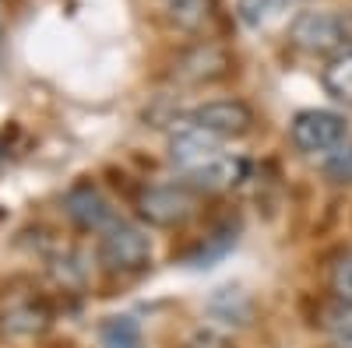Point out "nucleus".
I'll return each instance as SVG.
<instances>
[{"mask_svg":"<svg viewBox=\"0 0 352 348\" xmlns=\"http://www.w3.org/2000/svg\"><path fill=\"white\" fill-rule=\"evenodd\" d=\"M247 159H236V155H215L212 162H204L201 169H194L187 176V187L190 190H208V194H219V190H229L236 187L240 180H247Z\"/></svg>","mask_w":352,"mask_h":348,"instance_id":"10","label":"nucleus"},{"mask_svg":"<svg viewBox=\"0 0 352 348\" xmlns=\"http://www.w3.org/2000/svg\"><path fill=\"white\" fill-rule=\"evenodd\" d=\"M64 211L85 232H106L113 225V208L96 183H74L64 194Z\"/></svg>","mask_w":352,"mask_h":348,"instance_id":"8","label":"nucleus"},{"mask_svg":"<svg viewBox=\"0 0 352 348\" xmlns=\"http://www.w3.org/2000/svg\"><path fill=\"white\" fill-rule=\"evenodd\" d=\"M99 264L109 275H138L152 264V236L138 225L113 222L99 240Z\"/></svg>","mask_w":352,"mask_h":348,"instance_id":"2","label":"nucleus"},{"mask_svg":"<svg viewBox=\"0 0 352 348\" xmlns=\"http://www.w3.org/2000/svg\"><path fill=\"white\" fill-rule=\"evenodd\" d=\"M0 49H4V25H0Z\"/></svg>","mask_w":352,"mask_h":348,"instance_id":"22","label":"nucleus"},{"mask_svg":"<svg viewBox=\"0 0 352 348\" xmlns=\"http://www.w3.org/2000/svg\"><path fill=\"white\" fill-rule=\"evenodd\" d=\"M289 137L303 155H317V152H335L342 141H349V127H345L342 113L303 109V113H296V120H292Z\"/></svg>","mask_w":352,"mask_h":348,"instance_id":"4","label":"nucleus"},{"mask_svg":"<svg viewBox=\"0 0 352 348\" xmlns=\"http://www.w3.org/2000/svg\"><path fill=\"white\" fill-rule=\"evenodd\" d=\"M232 246H236V225L232 222H226V225H219L212 236H204V243L194 250V257H190V264L194 268H212L219 257H226Z\"/></svg>","mask_w":352,"mask_h":348,"instance_id":"16","label":"nucleus"},{"mask_svg":"<svg viewBox=\"0 0 352 348\" xmlns=\"http://www.w3.org/2000/svg\"><path fill=\"white\" fill-rule=\"evenodd\" d=\"M162 11L173 28L180 32H201L215 18V0H162Z\"/></svg>","mask_w":352,"mask_h":348,"instance_id":"12","label":"nucleus"},{"mask_svg":"<svg viewBox=\"0 0 352 348\" xmlns=\"http://www.w3.org/2000/svg\"><path fill=\"white\" fill-rule=\"evenodd\" d=\"M204 313L215 324V331H240V327H250L254 321V299L243 288L226 285L212 292V299L204 303Z\"/></svg>","mask_w":352,"mask_h":348,"instance_id":"9","label":"nucleus"},{"mask_svg":"<svg viewBox=\"0 0 352 348\" xmlns=\"http://www.w3.org/2000/svg\"><path fill=\"white\" fill-rule=\"evenodd\" d=\"M335 348H352V341H335Z\"/></svg>","mask_w":352,"mask_h":348,"instance_id":"21","label":"nucleus"},{"mask_svg":"<svg viewBox=\"0 0 352 348\" xmlns=\"http://www.w3.org/2000/svg\"><path fill=\"white\" fill-rule=\"evenodd\" d=\"M285 4H289V0H236V18L247 28L261 32V28L275 25L285 14Z\"/></svg>","mask_w":352,"mask_h":348,"instance_id":"15","label":"nucleus"},{"mask_svg":"<svg viewBox=\"0 0 352 348\" xmlns=\"http://www.w3.org/2000/svg\"><path fill=\"white\" fill-rule=\"evenodd\" d=\"M46 327H50V310H46L39 299L11 303L8 313H4V331H8V334L32 338V334H43Z\"/></svg>","mask_w":352,"mask_h":348,"instance_id":"11","label":"nucleus"},{"mask_svg":"<svg viewBox=\"0 0 352 348\" xmlns=\"http://www.w3.org/2000/svg\"><path fill=\"white\" fill-rule=\"evenodd\" d=\"M328 285H331V296H335V299L352 303V253H342L335 264H331Z\"/></svg>","mask_w":352,"mask_h":348,"instance_id":"19","label":"nucleus"},{"mask_svg":"<svg viewBox=\"0 0 352 348\" xmlns=\"http://www.w3.org/2000/svg\"><path fill=\"white\" fill-rule=\"evenodd\" d=\"M320 327H324L335 341H352V303L335 299L320 310Z\"/></svg>","mask_w":352,"mask_h":348,"instance_id":"17","label":"nucleus"},{"mask_svg":"<svg viewBox=\"0 0 352 348\" xmlns=\"http://www.w3.org/2000/svg\"><path fill=\"white\" fill-rule=\"evenodd\" d=\"M190 124H197L201 130L215 134L219 141L226 137H243L254 127V109L240 99H215V102H204L190 113Z\"/></svg>","mask_w":352,"mask_h":348,"instance_id":"6","label":"nucleus"},{"mask_svg":"<svg viewBox=\"0 0 352 348\" xmlns=\"http://www.w3.org/2000/svg\"><path fill=\"white\" fill-rule=\"evenodd\" d=\"M289 39L310 56L352 53V11H303L289 25Z\"/></svg>","mask_w":352,"mask_h":348,"instance_id":"1","label":"nucleus"},{"mask_svg":"<svg viewBox=\"0 0 352 348\" xmlns=\"http://www.w3.org/2000/svg\"><path fill=\"white\" fill-rule=\"evenodd\" d=\"M324 176L338 187H349L352 183V141H342L338 148L328 155L324 162Z\"/></svg>","mask_w":352,"mask_h":348,"instance_id":"18","label":"nucleus"},{"mask_svg":"<svg viewBox=\"0 0 352 348\" xmlns=\"http://www.w3.org/2000/svg\"><path fill=\"white\" fill-rule=\"evenodd\" d=\"M184 348H232V345H229V338H226L222 331L212 327V331H197V334H190Z\"/></svg>","mask_w":352,"mask_h":348,"instance_id":"20","label":"nucleus"},{"mask_svg":"<svg viewBox=\"0 0 352 348\" xmlns=\"http://www.w3.org/2000/svg\"><path fill=\"white\" fill-rule=\"evenodd\" d=\"M320 84H324V92H328L335 102L352 106V53L331 56L328 67L320 71Z\"/></svg>","mask_w":352,"mask_h":348,"instance_id":"13","label":"nucleus"},{"mask_svg":"<svg viewBox=\"0 0 352 348\" xmlns=\"http://www.w3.org/2000/svg\"><path fill=\"white\" fill-rule=\"evenodd\" d=\"M229 74H232V53H229V46L212 43V39L184 49L173 67V78L184 84H215Z\"/></svg>","mask_w":352,"mask_h":348,"instance_id":"5","label":"nucleus"},{"mask_svg":"<svg viewBox=\"0 0 352 348\" xmlns=\"http://www.w3.org/2000/svg\"><path fill=\"white\" fill-rule=\"evenodd\" d=\"M219 137L215 134H208V130H201L197 124H184L180 130H173L169 134V162L176 165V169H184L187 176L194 169H201L204 162H212L215 155H222L219 152Z\"/></svg>","mask_w":352,"mask_h":348,"instance_id":"7","label":"nucleus"},{"mask_svg":"<svg viewBox=\"0 0 352 348\" xmlns=\"http://www.w3.org/2000/svg\"><path fill=\"white\" fill-rule=\"evenodd\" d=\"M99 345L102 348H144L141 341V324L134 316H109L99 327Z\"/></svg>","mask_w":352,"mask_h":348,"instance_id":"14","label":"nucleus"},{"mask_svg":"<svg viewBox=\"0 0 352 348\" xmlns=\"http://www.w3.org/2000/svg\"><path fill=\"white\" fill-rule=\"evenodd\" d=\"M197 211V194L187 183H159V187H144L138 197V215L155 225V229H173L184 225Z\"/></svg>","mask_w":352,"mask_h":348,"instance_id":"3","label":"nucleus"}]
</instances>
